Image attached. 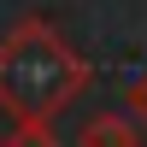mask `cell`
I'll return each instance as SVG.
<instances>
[{
  "label": "cell",
  "instance_id": "obj_1",
  "mask_svg": "<svg viewBox=\"0 0 147 147\" xmlns=\"http://www.w3.org/2000/svg\"><path fill=\"white\" fill-rule=\"evenodd\" d=\"M88 88V59L47 18H24L0 41V112L18 124H53Z\"/></svg>",
  "mask_w": 147,
  "mask_h": 147
},
{
  "label": "cell",
  "instance_id": "obj_2",
  "mask_svg": "<svg viewBox=\"0 0 147 147\" xmlns=\"http://www.w3.org/2000/svg\"><path fill=\"white\" fill-rule=\"evenodd\" d=\"M77 147H141V129H136V118H124V112H94L88 124L77 129Z\"/></svg>",
  "mask_w": 147,
  "mask_h": 147
},
{
  "label": "cell",
  "instance_id": "obj_3",
  "mask_svg": "<svg viewBox=\"0 0 147 147\" xmlns=\"http://www.w3.org/2000/svg\"><path fill=\"white\" fill-rule=\"evenodd\" d=\"M0 147H59V136H53V124H18Z\"/></svg>",
  "mask_w": 147,
  "mask_h": 147
},
{
  "label": "cell",
  "instance_id": "obj_4",
  "mask_svg": "<svg viewBox=\"0 0 147 147\" xmlns=\"http://www.w3.org/2000/svg\"><path fill=\"white\" fill-rule=\"evenodd\" d=\"M124 106L136 112V124H147V77H136V82H129V94H124Z\"/></svg>",
  "mask_w": 147,
  "mask_h": 147
}]
</instances>
